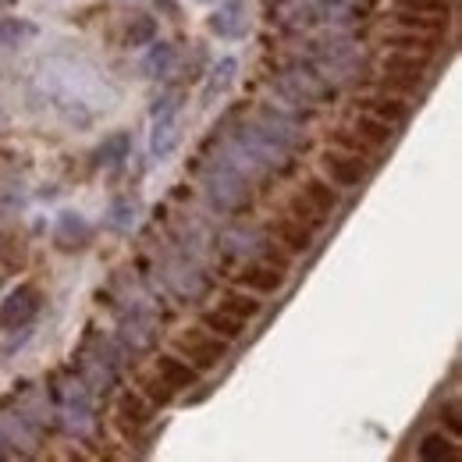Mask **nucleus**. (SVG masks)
Returning <instances> with one entry per match:
<instances>
[{
	"label": "nucleus",
	"mask_w": 462,
	"mask_h": 462,
	"mask_svg": "<svg viewBox=\"0 0 462 462\" xmlns=\"http://www.w3.org/2000/svg\"><path fill=\"white\" fill-rule=\"evenodd\" d=\"M302 60L324 79L331 82L335 89L342 86H356L366 79V54L359 51V43L346 36V29H335V32H324L320 40H310L306 43V54Z\"/></svg>",
	"instance_id": "nucleus-1"
},
{
	"label": "nucleus",
	"mask_w": 462,
	"mask_h": 462,
	"mask_svg": "<svg viewBox=\"0 0 462 462\" xmlns=\"http://www.w3.org/2000/svg\"><path fill=\"white\" fill-rule=\"evenodd\" d=\"M203 196L217 214H245L253 207V178L242 171L231 157L217 153L203 171Z\"/></svg>",
	"instance_id": "nucleus-2"
},
{
	"label": "nucleus",
	"mask_w": 462,
	"mask_h": 462,
	"mask_svg": "<svg viewBox=\"0 0 462 462\" xmlns=\"http://www.w3.org/2000/svg\"><path fill=\"white\" fill-rule=\"evenodd\" d=\"M271 89H274L285 104H291V107H320V104H331L335 93H338L331 82H324L302 58L274 64V71H271Z\"/></svg>",
	"instance_id": "nucleus-3"
},
{
	"label": "nucleus",
	"mask_w": 462,
	"mask_h": 462,
	"mask_svg": "<svg viewBox=\"0 0 462 462\" xmlns=\"http://www.w3.org/2000/svg\"><path fill=\"white\" fill-rule=\"evenodd\" d=\"M245 125H249L260 139H267V143L289 150V153H295V157L306 153V146H310V135H306L302 117L289 115V111H282V107H260Z\"/></svg>",
	"instance_id": "nucleus-4"
},
{
	"label": "nucleus",
	"mask_w": 462,
	"mask_h": 462,
	"mask_svg": "<svg viewBox=\"0 0 462 462\" xmlns=\"http://www.w3.org/2000/svg\"><path fill=\"white\" fill-rule=\"evenodd\" d=\"M121 346L104 342V338H89L79 352V374L86 381L89 392H111L121 374Z\"/></svg>",
	"instance_id": "nucleus-5"
},
{
	"label": "nucleus",
	"mask_w": 462,
	"mask_h": 462,
	"mask_svg": "<svg viewBox=\"0 0 462 462\" xmlns=\"http://www.w3.org/2000/svg\"><path fill=\"white\" fill-rule=\"evenodd\" d=\"M217 249L225 260H245V263L249 260H271V263L289 271V260L274 249V238L260 228H225L217 238Z\"/></svg>",
	"instance_id": "nucleus-6"
},
{
	"label": "nucleus",
	"mask_w": 462,
	"mask_h": 462,
	"mask_svg": "<svg viewBox=\"0 0 462 462\" xmlns=\"http://www.w3.org/2000/svg\"><path fill=\"white\" fill-rule=\"evenodd\" d=\"M54 402H58L60 423H64L71 434L86 438V434L93 430V392L86 388V381H71L64 392L54 388Z\"/></svg>",
	"instance_id": "nucleus-7"
},
{
	"label": "nucleus",
	"mask_w": 462,
	"mask_h": 462,
	"mask_svg": "<svg viewBox=\"0 0 462 462\" xmlns=\"http://www.w3.org/2000/svg\"><path fill=\"white\" fill-rule=\"evenodd\" d=\"M427 68H430V54H409V51H392L381 60L384 82L395 86V89H405V93H416L423 86Z\"/></svg>",
	"instance_id": "nucleus-8"
},
{
	"label": "nucleus",
	"mask_w": 462,
	"mask_h": 462,
	"mask_svg": "<svg viewBox=\"0 0 462 462\" xmlns=\"http://www.w3.org/2000/svg\"><path fill=\"white\" fill-rule=\"evenodd\" d=\"M43 306V295L36 285H18V289L7 291V299L0 302V328L7 331H18V328H29L36 320Z\"/></svg>",
	"instance_id": "nucleus-9"
},
{
	"label": "nucleus",
	"mask_w": 462,
	"mask_h": 462,
	"mask_svg": "<svg viewBox=\"0 0 462 462\" xmlns=\"http://www.w3.org/2000/svg\"><path fill=\"white\" fill-rule=\"evenodd\" d=\"M228 346L231 342L217 338V335H210L207 328L189 331V335L178 338V352H181L196 370H210V366H217V363L228 356Z\"/></svg>",
	"instance_id": "nucleus-10"
},
{
	"label": "nucleus",
	"mask_w": 462,
	"mask_h": 462,
	"mask_svg": "<svg viewBox=\"0 0 462 462\" xmlns=\"http://www.w3.org/2000/svg\"><path fill=\"white\" fill-rule=\"evenodd\" d=\"M157 342V317L150 310H132L125 320H121V331H117V346L125 356H139V352H150Z\"/></svg>",
	"instance_id": "nucleus-11"
},
{
	"label": "nucleus",
	"mask_w": 462,
	"mask_h": 462,
	"mask_svg": "<svg viewBox=\"0 0 462 462\" xmlns=\"http://www.w3.org/2000/svg\"><path fill=\"white\" fill-rule=\"evenodd\" d=\"M320 171H324V178H328L335 189H356V185L366 181L370 168H366L356 153H346V150L331 146V150L320 153Z\"/></svg>",
	"instance_id": "nucleus-12"
},
{
	"label": "nucleus",
	"mask_w": 462,
	"mask_h": 462,
	"mask_svg": "<svg viewBox=\"0 0 462 462\" xmlns=\"http://www.w3.org/2000/svg\"><path fill=\"white\" fill-rule=\"evenodd\" d=\"M210 32L217 40H245L249 29H253V18H249V0H225L210 18H207Z\"/></svg>",
	"instance_id": "nucleus-13"
},
{
	"label": "nucleus",
	"mask_w": 462,
	"mask_h": 462,
	"mask_svg": "<svg viewBox=\"0 0 462 462\" xmlns=\"http://www.w3.org/2000/svg\"><path fill=\"white\" fill-rule=\"evenodd\" d=\"M164 282H168V289H171L181 302H199V299L210 291V278H207L196 263H189V260H174V263H168Z\"/></svg>",
	"instance_id": "nucleus-14"
},
{
	"label": "nucleus",
	"mask_w": 462,
	"mask_h": 462,
	"mask_svg": "<svg viewBox=\"0 0 462 462\" xmlns=\"http://www.w3.org/2000/svg\"><path fill=\"white\" fill-rule=\"evenodd\" d=\"M285 274L289 271L271 263V260H249V263H242V271L235 278L242 289L256 291V295H274V291L285 289Z\"/></svg>",
	"instance_id": "nucleus-15"
},
{
	"label": "nucleus",
	"mask_w": 462,
	"mask_h": 462,
	"mask_svg": "<svg viewBox=\"0 0 462 462\" xmlns=\"http://www.w3.org/2000/svg\"><path fill=\"white\" fill-rule=\"evenodd\" d=\"M89 242H93V225L82 214L64 210L58 217V228H54V245L60 253H82V249H89Z\"/></svg>",
	"instance_id": "nucleus-16"
},
{
	"label": "nucleus",
	"mask_w": 462,
	"mask_h": 462,
	"mask_svg": "<svg viewBox=\"0 0 462 462\" xmlns=\"http://www.w3.org/2000/svg\"><path fill=\"white\" fill-rule=\"evenodd\" d=\"M181 143V121L178 111H161L153 115V135H150V157L153 161H168Z\"/></svg>",
	"instance_id": "nucleus-17"
},
{
	"label": "nucleus",
	"mask_w": 462,
	"mask_h": 462,
	"mask_svg": "<svg viewBox=\"0 0 462 462\" xmlns=\"http://www.w3.org/2000/svg\"><path fill=\"white\" fill-rule=\"evenodd\" d=\"M150 420H153V409L146 405L143 395L125 392V395L117 399V430H121L125 438H135L143 427H150Z\"/></svg>",
	"instance_id": "nucleus-18"
},
{
	"label": "nucleus",
	"mask_w": 462,
	"mask_h": 462,
	"mask_svg": "<svg viewBox=\"0 0 462 462\" xmlns=\"http://www.w3.org/2000/svg\"><path fill=\"white\" fill-rule=\"evenodd\" d=\"M157 377L171 392H181V388H192L199 381V370L189 359H181V356H157Z\"/></svg>",
	"instance_id": "nucleus-19"
},
{
	"label": "nucleus",
	"mask_w": 462,
	"mask_h": 462,
	"mask_svg": "<svg viewBox=\"0 0 462 462\" xmlns=\"http://www.w3.org/2000/svg\"><path fill=\"white\" fill-rule=\"evenodd\" d=\"M271 238L282 242L289 253H306L313 245V228H306L302 221H295L289 214V217H282V221L271 225Z\"/></svg>",
	"instance_id": "nucleus-20"
},
{
	"label": "nucleus",
	"mask_w": 462,
	"mask_h": 462,
	"mask_svg": "<svg viewBox=\"0 0 462 462\" xmlns=\"http://www.w3.org/2000/svg\"><path fill=\"white\" fill-rule=\"evenodd\" d=\"M235 79H238V60L235 58H221L214 68H210V75H207V86H203V104H214L217 97H225L231 86H235Z\"/></svg>",
	"instance_id": "nucleus-21"
},
{
	"label": "nucleus",
	"mask_w": 462,
	"mask_h": 462,
	"mask_svg": "<svg viewBox=\"0 0 462 462\" xmlns=\"http://www.w3.org/2000/svg\"><path fill=\"white\" fill-rule=\"evenodd\" d=\"M128 153H132V135H128V132H111V135L97 146L93 164H97V168H117L121 161H128Z\"/></svg>",
	"instance_id": "nucleus-22"
},
{
	"label": "nucleus",
	"mask_w": 462,
	"mask_h": 462,
	"mask_svg": "<svg viewBox=\"0 0 462 462\" xmlns=\"http://www.w3.org/2000/svg\"><path fill=\"white\" fill-rule=\"evenodd\" d=\"M36 36H40L36 22H29V18H0V51H18Z\"/></svg>",
	"instance_id": "nucleus-23"
},
{
	"label": "nucleus",
	"mask_w": 462,
	"mask_h": 462,
	"mask_svg": "<svg viewBox=\"0 0 462 462\" xmlns=\"http://www.w3.org/2000/svg\"><path fill=\"white\" fill-rule=\"evenodd\" d=\"M174 60H178L174 43H164V40L157 43V40H153V43H150V54L143 58L139 68H143V75H146V79H168V75H171V68H174Z\"/></svg>",
	"instance_id": "nucleus-24"
},
{
	"label": "nucleus",
	"mask_w": 462,
	"mask_h": 462,
	"mask_svg": "<svg viewBox=\"0 0 462 462\" xmlns=\"http://www.w3.org/2000/svg\"><path fill=\"white\" fill-rule=\"evenodd\" d=\"M199 328H207L210 335H217V338H225V342H238V338H242V331H245V320L231 317V313H225V310L217 306V310L203 313Z\"/></svg>",
	"instance_id": "nucleus-25"
},
{
	"label": "nucleus",
	"mask_w": 462,
	"mask_h": 462,
	"mask_svg": "<svg viewBox=\"0 0 462 462\" xmlns=\"http://www.w3.org/2000/svg\"><path fill=\"white\" fill-rule=\"evenodd\" d=\"M221 310L231 313V317H238V320H253V317H260V299H256V291L249 289H228L221 295Z\"/></svg>",
	"instance_id": "nucleus-26"
},
{
	"label": "nucleus",
	"mask_w": 462,
	"mask_h": 462,
	"mask_svg": "<svg viewBox=\"0 0 462 462\" xmlns=\"http://www.w3.org/2000/svg\"><path fill=\"white\" fill-rule=\"evenodd\" d=\"M135 225H139V199L117 196L107 210V228L115 235H128V231H135Z\"/></svg>",
	"instance_id": "nucleus-27"
},
{
	"label": "nucleus",
	"mask_w": 462,
	"mask_h": 462,
	"mask_svg": "<svg viewBox=\"0 0 462 462\" xmlns=\"http://www.w3.org/2000/svg\"><path fill=\"white\" fill-rule=\"evenodd\" d=\"M395 22H399V29H409V32H430V36H438V32L448 25L445 14H427V11H409V7H399V11H395Z\"/></svg>",
	"instance_id": "nucleus-28"
},
{
	"label": "nucleus",
	"mask_w": 462,
	"mask_h": 462,
	"mask_svg": "<svg viewBox=\"0 0 462 462\" xmlns=\"http://www.w3.org/2000/svg\"><path fill=\"white\" fill-rule=\"evenodd\" d=\"M363 111L381 121H388L392 128H399L409 121V104H402L399 97H374V100H363Z\"/></svg>",
	"instance_id": "nucleus-29"
},
{
	"label": "nucleus",
	"mask_w": 462,
	"mask_h": 462,
	"mask_svg": "<svg viewBox=\"0 0 462 462\" xmlns=\"http://www.w3.org/2000/svg\"><path fill=\"white\" fill-rule=\"evenodd\" d=\"M302 199H310L324 217H331L335 210H338V192H335V185L331 181H324V178H310L306 185H302V192H299Z\"/></svg>",
	"instance_id": "nucleus-30"
},
{
	"label": "nucleus",
	"mask_w": 462,
	"mask_h": 462,
	"mask_svg": "<svg viewBox=\"0 0 462 462\" xmlns=\"http://www.w3.org/2000/svg\"><path fill=\"white\" fill-rule=\"evenodd\" d=\"M352 132H359V135H363L370 146H377V150H381V146H388V143H392V135H395V128H392L388 121L366 115V111H363V115H356V121H352Z\"/></svg>",
	"instance_id": "nucleus-31"
},
{
	"label": "nucleus",
	"mask_w": 462,
	"mask_h": 462,
	"mask_svg": "<svg viewBox=\"0 0 462 462\" xmlns=\"http://www.w3.org/2000/svg\"><path fill=\"white\" fill-rule=\"evenodd\" d=\"M384 47H392V51H409V54H430V47H434V40H430V32H392V36H384Z\"/></svg>",
	"instance_id": "nucleus-32"
},
{
	"label": "nucleus",
	"mask_w": 462,
	"mask_h": 462,
	"mask_svg": "<svg viewBox=\"0 0 462 462\" xmlns=\"http://www.w3.org/2000/svg\"><path fill=\"white\" fill-rule=\"evenodd\" d=\"M153 40H157V22H153V18L139 14V18H132V22H128V29H125V47H128V51L150 47Z\"/></svg>",
	"instance_id": "nucleus-33"
},
{
	"label": "nucleus",
	"mask_w": 462,
	"mask_h": 462,
	"mask_svg": "<svg viewBox=\"0 0 462 462\" xmlns=\"http://www.w3.org/2000/svg\"><path fill=\"white\" fill-rule=\"evenodd\" d=\"M416 456L423 462H441V459H456V445H452V438H445V434H427L423 441H420V448H416Z\"/></svg>",
	"instance_id": "nucleus-34"
},
{
	"label": "nucleus",
	"mask_w": 462,
	"mask_h": 462,
	"mask_svg": "<svg viewBox=\"0 0 462 462\" xmlns=\"http://www.w3.org/2000/svg\"><path fill=\"white\" fill-rule=\"evenodd\" d=\"M331 143L338 146V150H346V153H356V157H363V161H374L377 157V146H370L359 132H352V128H338L335 135H331Z\"/></svg>",
	"instance_id": "nucleus-35"
},
{
	"label": "nucleus",
	"mask_w": 462,
	"mask_h": 462,
	"mask_svg": "<svg viewBox=\"0 0 462 462\" xmlns=\"http://www.w3.org/2000/svg\"><path fill=\"white\" fill-rule=\"evenodd\" d=\"M289 214L295 217V221H302L306 228H313V231H317L320 225H324V221H328V217H324V214H320V210H317L310 199H302V196H295V199H291Z\"/></svg>",
	"instance_id": "nucleus-36"
},
{
	"label": "nucleus",
	"mask_w": 462,
	"mask_h": 462,
	"mask_svg": "<svg viewBox=\"0 0 462 462\" xmlns=\"http://www.w3.org/2000/svg\"><path fill=\"white\" fill-rule=\"evenodd\" d=\"M143 388H146V399H153L157 405H168L174 399V392L161 381V377H146V381H143Z\"/></svg>",
	"instance_id": "nucleus-37"
},
{
	"label": "nucleus",
	"mask_w": 462,
	"mask_h": 462,
	"mask_svg": "<svg viewBox=\"0 0 462 462\" xmlns=\"http://www.w3.org/2000/svg\"><path fill=\"white\" fill-rule=\"evenodd\" d=\"M409 11H427V14H448V0H395Z\"/></svg>",
	"instance_id": "nucleus-38"
},
{
	"label": "nucleus",
	"mask_w": 462,
	"mask_h": 462,
	"mask_svg": "<svg viewBox=\"0 0 462 462\" xmlns=\"http://www.w3.org/2000/svg\"><path fill=\"white\" fill-rule=\"evenodd\" d=\"M441 420L448 423V430H452V434H462V416H459V402H456V399L441 405Z\"/></svg>",
	"instance_id": "nucleus-39"
},
{
	"label": "nucleus",
	"mask_w": 462,
	"mask_h": 462,
	"mask_svg": "<svg viewBox=\"0 0 462 462\" xmlns=\"http://www.w3.org/2000/svg\"><path fill=\"white\" fill-rule=\"evenodd\" d=\"M157 7H164L171 18H178V4H174V0H157Z\"/></svg>",
	"instance_id": "nucleus-40"
},
{
	"label": "nucleus",
	"mask_w": 462,
	"mask_h": 462,
	"mask_svg": "<svg viewBox=\"0 0 462 462\" xmlns=\"http://www.w3.org/2000/svg\"><path fill=\"white\" fill-rule=\"evenodd\" d=\"M11 456V448H7V434H4V427H0V459H7Z\"/></svg>",
	"instance_id": "nucleus-41"
},
{
	"label": "nucleus",
	"mask_w": 462,
	"mask_h": 462,
	"mask_svg": "<svg viewBox=\"0 0 462 462\" xmlns=\"http://www.w3.org/2000/svg\"><path fill=\"white\" fill-rule=\"evenodd\" d=\"M263 4H267V7H271V14H278V11H282V7H285V4H289V0H263Z\"/></svg>",
	"instance_id": "nucleus-42"
},
{
	"label": "nucleus",
	"mask_w": 462,
	"mask_h": 462,
	"mask_svg": "<svg viewBox=\"0 0 462 462\" xmlns=\"http://www.w3.org/2000/svg\"><path fill=\"white\" fill-rule=\"evenodd\" d=\"M0 128H4V111H0Z\"/></svg>",
	"instance_id": "nucleus-43"
},
{
	"label": "nucleus",
	"mask_w": 462,
	"mask_h": 462,
	"mask_svg": "<svg viewBox=\"0 0 462 462\" xmlns=\"http://www.w3.org/2000/svg\"><path fill=\"white\" fill-rule=\"evenodd\" d=\"M0 285H4V271H0Z\"/></svg>",
	"instance_id": "nucleus-44"
},
{
	"label": "nucleus",
	"mask_w": 462,
	"mask_h": 462,
	"mask_svg": "<svg viewBox=\"0 0 462 462\" xmlns=\"http://www.w3.org/2000/svg\"><path fill=\"white\" fill-rule=\"evenodd\" d=\"M4 4H14V0H4Z\"/></svg>",
	"instance_id": "nucleus-45"
}]
</instances>
